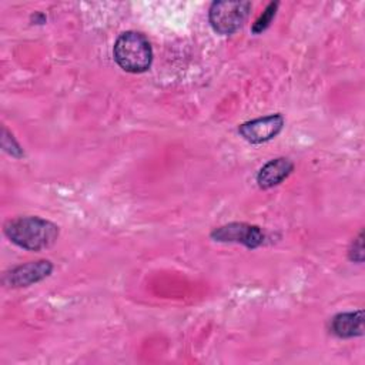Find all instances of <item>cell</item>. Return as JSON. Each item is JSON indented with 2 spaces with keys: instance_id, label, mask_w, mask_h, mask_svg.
Wrapping results in <instances>:
<instances>
[{
  "instance_id": "cell-1",
  "label": "cell",
  "mask_w": 365,
  "mask_h": 365,
  "mask_svg": "<svg viewBox=\"0 0 365 365\" xmlns=\"http://www.w3.org/2000/svg\"><path fill=\"white\" fill-rule=\"evenodd\" d=\"M58 227L41 217H17L4 224L6 237L20 248L41 251L51 247L58 238Z\"/></svg>"
},
{
  "instance_id": "cell-2",
  "label": "cell",
  "mask_w": 365,
  "mask_h": 365,
  "mask_svg": "<svg viewBox=\"0 0 365 365\" xmlns=\"http://www.w3.org/2000/svg\"><path fill=\"white\" fill-rule=\"evenodd\" d=\"M115 63L128 73L147 71L153 61V50L148 38L138 31H125L114 43Z\"/></svg>"
},
{
  "instance_id": "cell-3",
  "label": "cell",
  "mask_w": 365,
  "mask_h": 365,
  "mask_svg": "<svg viewBox=\"0 0 365 365\" xmlns=\"http://www.w3.org/2000/svg\"><path fill=\"white\" fill-rule=\"evenodd\" d=\"M251 7V1L247 0L214 1L208 10L210 24L218 34H234L244 26Z\"/></svg>"
},
{
  "instance_id": "cell-4",
  "label": "cell",
  "mask_w": 365,
  "mask_h": 365,
  "mask_svg": "<svg viewBox=\"0 0 365 365\" xmlns=\"http://www.w3.org/2000/svg\"><path fill=\"white\" fill-rule=\"evenodd\" d=\"M210 235L214 241L237 242L245 245L247 248H257L265 240V235L259 227L247 222H230L221 225L218 228H214Z\"/></svg>"
},
{
  "instance_id": "cell-5",
  "label": "cell",
  "mask_w": 365,
  "mask_h": 365,
  "mask_svg": "<svg viewBox=\"0 0 365 365\" xmlns=\"http://www.w3.org/2000/svg\"><path fill=\"white\" fill-rule=\"evenodd\" d=\"M284 123L285 120L281 114H269L242 123L238 127V133L251 144H262L277 137L282 130Z\"/></svg>"
},
{
  "instance_id": "cell-6",
  "label": "cell",
  "mask_w": 365,
  "mask_h": 365,
  "mask_svg": "<svg viewBox=\"0 0 365 365\" xmlns=\"http://www.w3.org/2000/svg\"><path fill=\"white\" fill-rule=\"evenodd\" d=\"M51 271L53 264L48 259L30 261L27 264H21L7 271L3 277V284L10 288L29 287L47 278L51 274Z\"/></svg>"
},
{
  "instance_id": "cell-7",
  "label": "cell",
  "mask_w": 365,
  "mask_h": 365,
  "mask_svg": "<svg viewBox=\"0 0 365 365\" xmlns=\"http://www.w3.org/2000/svg\"><path fill=\"white\" fill-rule=\"evenodd\" d=\"M294 170V163L287 157H278L261 167L257 174V184L262 190L272 188L282 182Z\"/></svg>"
},
{
  "instance_id": "cell-8",
  "label": "cell",
  "mask_w": 365,
  "mask_h": 365,
  "mask_svg": "<svg viewBox=\"0 0 365 365\" xmlns=\"http://www.w3.org/2000/svg\"><path fill=\"white\" fill-rule=\"evenodd\" d=\"M329 329L338 338H355L364 334V311L341 312L332 317Z\"/></svg>"
},
{
  "instance_id": "cell-9",
  "label": "cell",
  "mask_w": 365,
  "mask_h": 365,
  "mask_svg": "<svg viewBox=\"0 0 365 365\" xmlns=\"http://www.w3.org/2000/svg\"><path fill=\"white\" fill-rule=\"evenodd\" d=\"M278 6H279L278 1H271V3L265 7V10L262 11V14L255 20V23H254L252 27H251V30H252L254 34H259V33L265 31V30L269 27V24L272 23V20H274V17H275V14H277Z\"/></svg>"
},
{
  "instance_id": "cell-10",
  "label": "cell",
  "mask_w": 365,
  "mask_h": 365,
  "mask_svg": "<svg viewBox=\"0 0 365 365\" xmlns=\"http://www.w3.org/2000/svg\"><path fill=\"white\" fill-rule=\"evenodd\" d=\"M348 257L351 261L361 264L364 262V232L359 231L358 237L354 238L349 250H348Z\"/></svg>"
}]
</instances>
